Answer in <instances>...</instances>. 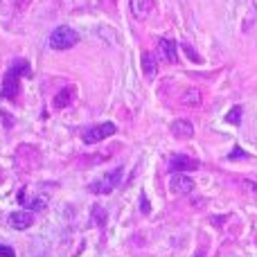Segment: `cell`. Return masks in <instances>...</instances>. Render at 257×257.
<instances>
[{
    "label": "cell",
    "instance_id": "cell-1",
    "mask_svg": "<svg viewBox=\"0 0 257 257\" xmlns=\"http://www.w3.org/2000/svg\"><path fill=\"white\" fill-rule=\"evenodd\" d=\"M79 43V34H77L72 27H68V25H59L57 30L50 34V48L52 50H70L72 45H77Z\"/></svg>",
    "mask_w": 257,
    "mask_h": 257
},
{
    "label": "cell",
    "instance_id": "cell-2",
    "mask_svg": "<svg viewBox=\"0 0 257 257\" xmlns=\"http://www.w3.org/2000/svg\"><path fill=\"white\" fill-rule=\"evenodd\" d=\"M27 72V63L25 61H18L16 66H12L5 75V84H3V97L14 99L18 93V84H21V75Z\"/></svg>",
    "mask_w": 257,
    "mask_h": 257
},
{
    "label": "cell",
    "instance_id": "cell-3",
    "mask_svg": "<svg viewBox=\"0 0 257 257\" xmlns=\"http://www.w3.org/2000/svg\"><path fill=\"white\" fill-rule=\"evenodd\" d=\"M122 181V169H113V172L104 174V176H99L97 181H93L88 185V190L93 192V194H108V192H113L117 187V183Z\"/></svg>",
    "mask_w": 257,
    "mask_h": 257
},
{
    "label": "cell",
    "instance_id": "cell-4",
    "mask_svg": "<svg viewBox=\"0 0 257 257\" xmlns=\"http://www.w3.org/2000/svg\"><path fill=\"white\" fill-rule=\"evenodd\" d=\"M115 131H117V126L113 122H99V124H93L84 133V142L86 145H97V142L106 140L108 136H113Z\"/></svg>",
    "mask_w": 257,
    "mask_h": 257
},
{
    "label": "cell",
    "instance_id": "cell-5",
    "mask_svg": "<svg viewBox=\"0 0 257 257\" xmlns=\"http://www.w3.org/2000/svg\"><path fill=\"white\" fill-rule=\"evenodd\" d=\"M169 169H172L174 174H185V172H194V169H199V160L190 158V156H172L169 158Z\"/></svg>",
    "mask_w": 257,
    "mask_h": 257
},
{
    "label": "cell",
    "instance_id": "cell-6",
    "mask_svg": "<svg viewBox=\"0 0 257 257\" xmlns=\"http://www.w3.org/2000/svg\"><path fill=\"white\" fill-rule=\"evenodd\" d=\"M169 190L174 194H190V192H194V178H190L187 174H172Z\"/></svg>",
    "mask_w": 257,
    "mask_h": 257
},
{
    "label": "cell",
    "instance_id": "cell-7",
    "mask_svg": "<svg viewBox=\"0 0 257 257\" xmlns=\"http://www.w3.org/2000/svg\"><path fill=\"white\" fill-rule=\"evenodd\" d=\"M9 223H12V228H16V230H25V228H30L32 223H34V214L27 212V210H18V212L9 214Z\"/></svg>",
    "mask_w": 257,
    "mask_h": 257
},
{
    "label": "cell",
    "instance_id": "cell-8",
    "mask_svg": "<svg viewBox=\"0 0 257 257\" xmlns=\"http://www.w3.org/2000/svg\"><path fill=\"white\" fill-rule=\"evenodd\" d=\"M169 128H172V136L178 140H187V138L194 136V124L190 120H174Z\"/></svg>",
    "mask_w": 257,
    "mask_h": 257
},
{
    "label": "cell",
    "instance_id": "cell-9",
    "mask_svg": "<svg viewBox=\"0 0 257 257\" xmlns=\"http://www.w3.org/2000/svg\"><path fill=\"white\" fill-rule=\"evenodd\" d=\"M160 54H163L165 59H167L169 63H176L178 59V52H176V41L169 39V36H165V39H160Z\"/></svg>",
    "mask_w": 257,
    "mask_h": 257
},
{
    "label": "cell",
    "instance_id": "cell-10",
    "mask_svg": "<svg viewBox=\"0 0 257 257\" xmlns=\"http://www.w3.org/2000/svg\"><path fill=\"white\" fill-rule=\"evenodd\" d=\"M72 97H75V88H70V86H66V88H61V93H57V95H54V99H52V106H57V108H66V106H70Z\"/></svg>",
    "mask_w": 257,
    "mask_h": 257
},
{
    "label": "cell",
    "instance_id": "cell-11",
    "mask_svg": "<svg viewBox=\"0 0 257 257\" xmlns=\"http://www.w3.org/2000/svg\"><path fill=\"white\" fill-rule=\"evenodd\" d=\"M142 70H145V75L149 79H154L156 72H158V61H156V57L151 52H142Z\"/></svg>",
    "mask_w": 257,
    "mask_h": 257
},
{
    "label": "cell",
    "instance_id": "cell-12",
    "mask_svg": "<svg viewBox=\"0 0 257 257\" xmlns=\"http://www.w3.org/2000/svg\"><path fill=\"white\" fill-rule=\"evenodd\" d=\"M151 12V3L149 0H131V14L138 18V21H142V18H147Z\"/></svg>",
    "mask_w": 257,
    "mask_h": 257
},
{
    "label": "cell",
    "instance_id": "cell-13",
    "mask_svg": "<svg viewBox=\"0 0 257 257\" xmlns=\"http://www.w3.org/2000/svg\"><path fill=\"white\" fill-rule=\"evenodd\" d=\"M181 102L185 104V106H192V108L201 106V90L199 88H187L185 93H183Z\"/></svg>",
    "mask_w": 257,
    "mask_h": 257
},
{
    "label": "cell",
    "instance_id": "cell-14",
    "mask_svg": "<svg viewBox=\"0 0 257 257\" xmlns=\"http://www.w3.org/2000/svg\"><path fill=\"white\" fill-rule=\"evenodd\" d=\"M21 203H25L27 208H32V210H43L45 208V201L43 199H27L25 192H21Z\"/></svg>",
    "mask_w": 257,
    "mask_h": 257
},
{
    "label": "cell",
    "instance_id": "cell-15",
    "mask_svg": "<svg viewBox=\"0 0 257 257\" xmlns=\"http://www.w3.org/2000/svg\"><path fill=\"white\" fill-rule=\"evenodd\" d=\"M241 113H244V111H241V106H232L230 111L226 113V122H228V124H239V122H241Z\"/></svg>",
    "mask_w": 257,
    "mask_h": 257
},
{
    "label": "cell",
    "instance_id": "cell-16",
    "mask_svg": "<svg viewBox=\"0 0 257 257\" xmlns=\"http://www.w3.org/2000/svg\"><path fill=\"white\" fill-rule=\"evenodd\" d=\"M93 219L97 221V226H106V214H104L102 205H95L93 208Z\"/></svg>",
    "mask_w": 257,
    "mask_h": 257
},
{
    "label": "cell",
    "instance_id": "cell-17",
    "mask_svg": "<svg viewBox=\"0 0 257 257\" xmlns=\"http://www.w3.org/2000/svg\"><path fill=\"white\" fill-rule=\"evenodd\" d=\"M183 50H185V54H187V57H190V59H192V61L201 63V57H199V54H196V52H194V50H192V48H190V45H187V43H185V45H183Z\"/></svg>",
    "mask_w": 257,
    "mask_h": 257
},
{
    "label": "cell",
    "instance_id": "cell-18",
    "mask_svg": "<svg viewBox=\"0 0 257 257\" xmlns=\"http://www.w3.org/2000/svg\"><path fill=\"white\" fill-rule=\"evenodd\" d=\"M228 158H230V160H235V158H248V154H246L244 149H239V147H235V149H232V154L228 156Z\"/></svg>",
    "mask_w": 257,
    "mask_h": 257
},
{
    "label": "cell",
    "instance_id": "cell-19",
    "mask_svg": "<svg viewBox=\"0 0 257 257\" xmlns=\"http://www.w3.org/2000/svg\"><path fill=\"white\" fill-rule=\"evenodd\" d=\"M0 257H16V253L9 246H0Z\"/></svg>",
    "mask_w": 257,
    "mask_h": 257
},
{
    "label": "cell",
    "instance_id": "cell-20",
    "mask_svg": "<svg viewBox=\"0 0 257 257\" xmlns=\"http://www.w3.org/2000/svg\"><path fill=\"white\" fill-rule=\"evenodd\" d=\"M140 205H142V210H145V212H149V203H147L145 194H142V201H140Z\"/></svg>",
    "mask_w": 257,
    "mask_h": 257
},
{
    "label": "cell",
    "instance_id": "cell-21",
    "mask_svg": "<svg viewBox=\"0 0 257 257\" xmlns=\"http://www.w3.org/2000/svg\"><path fill=\"white\" fill-rule=\"evenodd\" d=\"M194 257H205V250L203 248H199V250H196V255Z\"/></svg>",
    "mask_w": 257,
    "mask_h": 257
}]
</instances>
